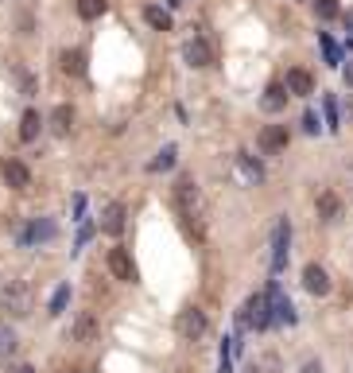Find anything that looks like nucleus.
I'll return each instance as SVG.
<instances>
[{
	"mask_svg": "<svg viewBox=\"0 0 353 373\" xmlns=\"http://www.w3.org/2000/svg\"><path fill=\"white\" fill-rule=\"evenodd\" d=\"M175 207H179V222H183L190 241H206V202H202V191H198V183L190 175H179Z\"/></svg>",
	"mask_w": 353,
	"mask_h": 373,
	"instance_id": "f257e3e1",
	"label": "nucleus"
},
{
	"mask_svg": "<svg viewBox=\"0 0 353 373\" xmlns=\"http://www.w3.org/2000/svg\"><path fill=\"white\" fill-rule=\"evenodd\" d=\"M268 331L272 327V304H268V295H248V304H245V311L237 315V331Z\"/></svg>",
	"mask_w": 353,
	"mask_h": 373,
	"instance_id": "f03ea898",
	"label": "nucleus"
},
{
	"mask_svg": "<svg viewBox=\"0 0 353 373\" xmlns=\"http://www.w3.org/2000/svg\"><path fill=\"white\" fill-rule=\"evenodd\" d=\"M175 331L187 338V342H198V338H206V331H210V319H206V311L202 307H183V311L175 315Z\"/></svg>",
	"mask_w": 353,
	"mask_h": 373,
	"instance_id": "7ed1b4c3",
	"label": "nucleus"
},
{
	"mask_svg": "<svg viewBox=\"0 0 353 373\" xmlns=\"http://www.w3.org/2000/svg\"><path fill=\"white\" fill-rule=\"evenodd\" d=\"M0 307H4L8 315H16V319L31 315V288L24 284V280H12V284L0 292Z\"/></svg>",
	"mask_w": 353,
	"mask_h": 373,
	"instance_id": "20e7f679",
	"label": "nucleus"
},
{
	"mask_svg": "<svg viewBox=\"0 0 353 373\" xmlns=\"http://www.w3.org/2000/svg\"><path fill=\"white\" fill-rule=\"evenodd\" d=\"M109 272L117 276V280H125V284H136L140 280V272H136V261H132V253L128 249H120V245H113L109 249Z\"/></svg>",
	"mask_w": 353,
	"mask_h": 373,
	"instance_id": "39448f33",
	"label": "nucleus"
},
{
	"mask_svg": "<svg viewBox=\"0 0 353 373\" xmlns=\"http://www.w3.org/2000/svg\"><path fill=\"white\" fill-rule=\"evenodd\" d=\"M183 59H187V67H194V70H206L210 62H214V51H210V43L206 40H187L183 43Z\"/></svg>",
	"mask_w": 353,
	"mask_h": 373,
	"instance_id": "423d86ee",
	"label": "nucleus"
},
{
	"mask_svg": "<svg viewBox=\"0 0 353 373\" xmlns=\"http://www.w3.org/2000/svg\"><path fill=\"white\" fill-rule=\"evenodd\" d=\"M303 288L311 295H318V300H326L334 284H330V276H326L323 265H303Z\"/></svg>",
	"mask_w": 353,
	"mask_h": 373,
	"instance_id": "0eeeda50",
	"label": "nucleus"
},
{
	"mask_svg": "<svg viewBox=\"0 0 353 373\" xmlns=\"http://www.w3.org/2000/svg\"><path fill=\"white\" fill-rule=\"evenodd\" d=\"M287 94L291 98H307V94H314V74L307 67H291L287 70V78H284Z\"/></svg>",
	"mask_w": 353,
	"mask_h": 373,
	"instance_id": "6e6552de",
	"label": "nucleus"
},
{
	"mask_svg": "<svg viewBox=\"0 0 353 373\" xmlns=\"http://www.w3.org/2000/svg\"><path fill=\"white\" fill-rule=\"evenodd\" d=\"M256 144H260V152H264V156H280V152L287 148V128H280V125L260 128V137H256Z\"/></svg>",
	"mask_w": 353,
	"mask_h": 373,
	"instance_id": "1a4fd4ad",
	"label": "nucleus"
},
{
	"mask_svg": "<svg viewBox=\"0 0 353 373\" xmlns=\"http://www.w3.org/2000/svg\"><path fill=\"white\" fill-rule=\"evenodd\" d=\"M287 98H291V94H287L284 82H268L264 94H260V109H264V113H284Z\"/></svg>",
	"mask_w": 353,
	"mask_h": 373,
	"instance_id": "9d476101",
	"label": "nucleus"
},
{
	"mask_svg": "<svg viewBox=\"0 0 353 373\" xmlns=\"http://www.w3.org/2000/svg\"><path fill=\"white\" fill-rule=\"evenodd\" d=\"M287 237H291V226H287V218H280L275 222V237H272V268L275 272L287 265Z\"/></svg>",
	"mask_w": 353,
	"mask_h": 373,
	"instance_id": "9b49d317",
	"label": "nucleus"
},
{
	"mask_svg": "<svg viewBox=\"0 0 353 373\" xmlns=\"http://www.w3.org/2000/svg\"><path fill=\"white\" fill-rule=\"evenodd\" d=\"M125 218H128V210L120 207V202H109L105 214H101V234L120 237V234H125Z\"/></svg>",
	"mask_w": 353,
	"mask_h": 373,
	"instance_id": "f8f14e48",
	"label": "nucleus"
},
{
	"mask_svg": "<svg viewBox=\"0 0 353 373\" xmlns=\"http://www.w3.org/2000/svg\"><path fill=\"white\" fill-rule=\"evenodd\" d=\"M0 175H4V183H8L12 191H24V186L31 183V171L20 159H4V164H0Z\"/></svg>",
	"mask_w": 353,
	"mask_h": 373,
	"instance_id": "ddd939ff",
	"label": "nucleus"
},
{
	"mask_svg": "<svg viewBox=\"0 0 353 373\" xmlns=\"http://www.w3.org/2000/svg\"><path fill=\"white\" fill-rule=\"evenodd\" d=\"M51 237H55V222L51 218H35L20 234V245H39V241H51Z\"/></svg>",
	"mask_w": 353,
	"mask_h": 373,
	"instance_id": "4468645a",
	"label": "nucleus"
},
{
	"mask_svg": "<svg viewBox=\"0 0 353 373\" xmlns=\"http://www.w3.org/2000/svg\"><path fill=\"white\" fill-rule=\"evenodd\" d=\"M314 210H318L323 222H338L342 218V198L334 195V191H323V195L314 198Z\"/></svg>",
	"mask_w": 353,
	"mask_h": 373,
	"instance_id": "2eb2a0df",
	"label": "nucleus"
},
{
	"mask_svg": "<svg viewBox=\"0 0 353 373\" xmlns=\"http://www.w3.org/2000/svg\"><path fill=\"white\" fill-rule=\"evenodd\" d=\"M237 175L241 179H248V183H260V179H264V164H260V159H253V156H245V152H237Z\"/></svg>",
	"mask_w": 353,
	"mask_h": 373,
	"instance_id": "dca6fc26",
	"label": "nucleus"
},
{
	"mask_svg": "<svg viewBox=\"0 0 353 373\" xmlns=\"http://www.w3.org/2000/svg\"><path fill=\"white\" fill-rule=\"evenodd\" d=\"M74 342H93V338H98V319H93V315L89 311H82L78 319H74Z\"/></svg>",
	"mask_w": 353,
	"mask_h": 373,
	"instance_id": "f3484780",
	"label": "nucleus"
},
{
	"mask_svg": "<svg viewBox=\"0 0 353 373\" xmlns=\"http://www.w3.org/2000/svg\"><path fill=\"white\" fill-rule=\"evenodd\" d=\"M39 128H43V117L35 113V109H28V113L20 117V140H24V144H31V140L39 137Z\"/></svg>",
	"mask_w": 353,
	"mask_h": 373,
	"instance_id": "a211bd4d",
	"label": "nucleus"
},
{
	"mask_svg": "<svg viewBox=\"0 0 353 373\" xmlns=\"http://www.w3.org/2000/svg\"><path fill=\"white\" fill-rule=\"evenodd\" d=\"M51 128H55L59 137H66L70 128H74V109H70V105H55V113H51Z\"/></svg>",
	"mask_w": 353,
	"mask_h": 373,
	"instance_id": "6ab92c4d",
	"label": "nucleus"
},
{
	"mask_svg": "<svg viewBox=\"0 0 353 373\" xmlns=\"http://www.w3.org/2000/svg\"><path fill=\"white\" fill-rule=\"evenodd\" d=\"M144 20L152 24L156 31H171V24H175V20H171V12L159 8V4H147V8H144Z\"/></svg>",
	"mask_w": 353,
	"mask_h": 373,
	"instance_id": "aec40b11",
	"label": "nucleus"
},
{
	"mask_svg": "<svg viewBox=\"0 0 353 373\" xmlns=\"http://www.w3.org/2000/svg\"><path fill=\"white\" fill-rule=\"evenodd\" d=\"M62 70L74 74V78H82V74H86V55H82V51H62Z\"/></svg>",
	"mask_w": 353,
	"mask_h": 373,
	"instance_id": "412c9836",
	"label": "nucleus"
},
{
	"mask_svg": "<svg viewBox=\"0 0 353 373\" xmlns=\"http://www.w3.org/2000/svg\"><path fill=\"white\" fill-rule=\"evenodd\" d=\"M268 304L275 307V319H280V323H295V311H291V304H287V300H284L280 292H275V288L268 292Z\"/></svg>",
	"mask_w": 353,
	"mask_h": 373,
	"instance_id": "4be33fe9",
	"label": "nucleus"
},
{
	"mask_svg": "<svg viewBox=\"0 0 353 373\" xmlns=\"http://www.w3.org/2000/svg\"><path fill=\"white\" fill-rule=\"evenodd\" d=\"M109 8V0H78V16L82 20H101Z\"/></svg>",
	"mask_w": 353,
	"mask_h": 373,
	"instance_id": "5701e85b",
	"label": "nucleus"
},
{
	"mask_svg": "<svg viewBox=\"0 0 353 373\" xmlns=\"http://www.w3.org/2000/svg\"><path fill=\"white\" fill-rule=\"evenodd\" d=\"M16 346H20L16 331H12L8 323H0V358H12V354H16Z\"/></svg>",
	"mask_w": 353,
	"mask_h": 373,
	"instance_id": "b1692460",
	"label": "nucleus"
},
{
	"mask_svg": "<svg viewBox=\"0 0 353 373\" xmlns=\"http://www.w3.org/2000/svg\"><path fill=\"white\" fill-rule=\"evenodd\" d=\"M338 12H342L338 0H314V16H318V20H334Z\"/></svg>",
	"mask_w": 353,
	"mask_h": 373,
	"instance_id": "393cba45",
	"label": "nucleus"
},
{
	"mask_svg": "<svg viewBox=\"0 0 353 373\" xmlns=\"http://www.w3.org/2000/svg\"><path fill=\"white\" fill-rule=\"evenodd\" d=\"M175 156H179V152H175L171 144H167L163 152H159V156L152 159V171H167V167H175Z\"/></svg>",
	"mask_w": 353,
	"mask_h": 373,
	"instance_id": "a878e982",
	"label": "nucleus"
},
{
	"mask_svg": "<svg viewBox=\"0 0 353 373\" xmlns=\"http://www.w3.org/2000/svg\"><path fill=\"white\" fill-rule=\"evenodd\" d=\"M70 300V284H59V292L51 295V315H62V307H66Z\"/></svg>",
	"mask_w": 353,
	"mask_h": 373,
	"instance_id": "bb28decb",
	"label": "nucleus"
},
{
	"mask_svg": "<svg viewBox=\"0 0 353 373\" xmlns=\"http://www.w3.org/2000/svg\"><path fill=\"white\" fill-rule=\"evenodd\" d=\"M16 82H20V89H24V94H28V98H31V94H35V78H31V74H28V70H24V67H16Z\"/></svg>",
	"mask_w": 353,
	"mask_h": 373,
	"instance_id": "cd10ccee",
	"label": "nucleus"
},
{
	"mask_svg": "<svg viewBox=\"0 0 353 373\" xmlns=\"http://www.w3.org/2000/svg\"><path fill=\"white\" fill-rule=\"evenodd\" d=\"M318 128H323V125H318V117H314V113H307V117H303V132H311V137H314Z\"/></svg>",
	"mask_w": 353,
	"mask_h": 373,
	"instance_id": "c85d7f7f",
	"label": "nucleus"
},
{
	"mask_svg": "<svg viewBox=\"0 0 353 373\" xmlns=\"http://www.w3.org/2000/svg\"><path fill=\"white\" fill-rule=\"evenodd\" d=\"M323 51H326V59H330V62H338V59H342V51L334 47L330 40H323Z\"/></svg>",
	"mask_w": 353,
	"mask_h": 373,
	"instance_id": "c756f323",
	"label": "nucleus"
},
{
	"mask_svg": "<svg viewBox=\"0 0 353 373\" xmlns=\"http://www.w3.org/2000/svg\"><path fill=\"white\" fill-rule=\"evenodd\" d=\"M299 373H323V362H318V358H311L307 365H299Z\"/></svg>",
	"mask_w": 353,
	"mask_h": 373,
	"instance_id": "7c9ffc66",
	"label": "nucleus"
},
{
	"mask_svg": "<svg viewBox=\"0 0 353 373\" xmlns=\"http://www.w3.org/2000/svg\"><path fill=\"white\" fill-rule=\"evenodd\" d=\"M342 78H345V86H353V59L342 67Z\"/></svg>",
	"mask_w": 353,
	"mask_h": 373,
	"instance_id": "2f4dec72",
	"label": "nucleus"
},
{
	"mask_svg": "<svg viewBox=\"0 0 353 373\" xmlns=\"http://www.w3.org/2000/svg\"><path fill=\"white\" fill-rule=\"evenodd\" d=\"M16 373H35V370H31V365H24V370H16Z\"/></svg>",
	"mask_w": 353,
	"mask_h": 373,
	"instance_id": "473e14b6",
	"label": "nucleus"
}]
</instances>
